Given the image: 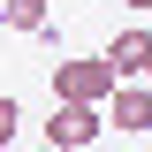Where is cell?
<instances>
[{
	"instance_id": "cell-1",
	"label": "cell",
	"mask_w": 152,
	"mask_h": 152,
	"mask_svg": "<svg viewBox=\"0 0 152 152\" xmlns=\"http://www.w3.org/2000/svg\"><path fill=\"white\" fill-rule=\"evenodd\" d=\"M107 129V107H84V99H53V122H46V145L53 152H84Z\"/></svg>"
},
{
	"instance_id": "cell-3",
	"label": "cell",
	"mask_w": 152,
	"mask_h": 152,
	"mask_svg": "<svg viewBox=\"0 0 152 152\" xmlns=\"http://www.w3.org/2000/svg\"><path fill=\"white\" fill-rule=\"evenodd\" d=\"M107 122H114L122 137H145V129H152V84H145V76H129V84L107 91Z\"/></svg>"
},
{
	"instance_id": "cell-5",
	"label": "cell",
	"mask_w": 152,
	"mask_h": 152,
	"mask_svg": "<svg viewBox=\"0 0 152 152\" xmlns=\"http://www.w3.org/2000/svg\"><path fill=\"white\" fill-rule=\"evenodd\" d=\"M0 23H15V31H46V0H0Z\"/></svg>"
},
{
	"instance_id": "cell-6",
	"label": "cell",
	"mask_w": 152,
	"mask_h": 152,
	"mask_svg": "<svg viewBox=\"0 0 152 152\" xmlns=\"http://www.w3.org/2000/svg\"><path fill=\"white\" fill-rule=\"evenodd\" d=\"M15 129H23V107H15L8 91H0V145H15Z\"/></svg>"
},
{
	"instance_id": "cell-8",
	"label": "cell",
	"mask_w": 152,
	"mask_h": 152,
	"mask_svg": "<svg viewBox=\"0 0 152 152\" xmlns=\"http://www.w3.org/2000/svg\"><path fill=\"white\" fill-rule=\"evenodd\" d=\"M122 8H152V0H122Z\"/></svg>"
},
{
	"instance_id": "cell-2",
	"label": "cell",
	"mask_w": 152,
	"mask_h": 152,
	"mask_svg": "<svg viewBox=\"0 0 152 152\" xmlns=\"http://www.w3.org/2000/svg\"><path fill=\"white\" fill-rule=\"evenodd\" d=\"M107 91H114V69L107 61H53V99H84V107H107Z\"/></svg>"
},
{
	"instance_id": "cell-9",
	"label": "cell",
	"mask_w": 152,
	"mask_h": 152,
	"mask_svg": "<svg viewBox=\"0 0 152 152\" xmlns=\"http://www.w3.org/2000/svg\"><path fill=\"white\" fill-rule=\"evenodd\" d=\"M38 152H53V145H38Z\"/></svg>"
},
{
	"instance_id": "cell-10",
	"label": "cell",
	"mask_w": 152,
	"mask_h": 152,
	"mask_svg": "<svg viewBox=\"0 0 152 152\" xmlns=\"http://www.w3.org/2000/svg\"><path fill=\"white\" fill-rule=\"evenodd\" d=\"M122 152H137V145H122Z\"/></svg>"
},
{
	"instance_id": "cell-4",
	"label": "cell",
	"mask_w": 152,
	"mask_h": 152,
	"mask_svg": "<svg viewBox=\"0 0 152 152\" xmlns=\"http://www.w3.org/2000/svg\"><path fill=\"white\" fill-rule=\"evenodd\" d=\"M145 53H152V31H122V38H114V46H107L99 61L114 69V84H129V76L145 69Z\"/></svg>"
},
{
	"instance_id": "cell-7",
	"label": "cell",
	"mask_w": 152,
	"mask_h": 152,
	"mask_svg": "<svg viewBox=\"0 0 152 152\" xmlns=\"http://www.w3.org/2000/svg\"><path fill=\"white\" fill-rule=\"evenodd\" d=\"M137 76H145V84H152V53H145V69H137Z\"/></svg>"
}]
</instances>
